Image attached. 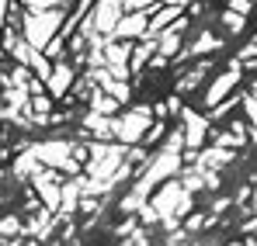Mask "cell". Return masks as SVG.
I'll return each mask as SVG.
<instances>
[{
  "mask_svg": "<svg viewBox=\"0 0 257 246\" xmlns=\"http://www.w3.org/2000/svg\"><path fill=\"white\" fill-rule=\"evenodd\" d=\"M146 28V14H132V18H122L118 25H115V39H122V35H132V32H143Z\"/></svg>",
  "mask_w": 257,
  "mask_h": 246,
  "instance_id": "6da1fadb",
  "label": "cell"
},
{
  "mask_svg": "<svg viewBox=\"0 0 257 246\" xmlns=\"http://www.w3.org/2000/svg\"><path fill=\"white\" fill-rule=\"evenodd\" d=\"M66 87H70V66H59L52 77V90H66Z\"/></svg>",
  "mask_w": 257,
  "mask_h": 246,
  "instance_id": "7a4b0ae2",
  "label": "cell"
}]
</instances>
